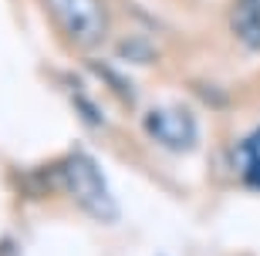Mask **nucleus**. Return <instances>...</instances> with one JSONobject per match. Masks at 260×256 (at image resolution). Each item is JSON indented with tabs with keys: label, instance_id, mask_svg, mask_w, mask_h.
<instances>
[{
	"label": "nucleus",
	"instance_id": "nucleus-2",
	"mask_svg": "<svg viewBox=\"0 0 260 256\" xmlns=\"http://www.w3.org/2000/svg\"><path fill=\"white\" fill-rule=\"evenodd\" d=\"M48 14L54 17L68 38L81 48H98L108 34V10L102 0H44Z\"/></svg>",
	"mask_w": 260,
	"mask_h": 256
},
{
	"label": "nucleus",
	"instance_id": "nucleus-4",
	"mask_svg": "<svg viewBox=\"0 0 260 256\" xmlns=\"http://www.w3.org/2000/svg\"><path fill=\"white\" fill-rule=\"evenodd\" d=\"M230 30L243 48L260 51V10H253V7L237 0L230 7Z\"/></svg>",
	"mask_w": 260,
	"mask_h": 256
},
{
	"label": "nucleus",
	"instance_id": "nucleus-6",
	"mask_svg": "<svg viewBox=\"0 0 260 256\" xmlns=\"http://www.w3.org/2000/svg\"><path fill=\"white\" fill-rule=\"evenodd\" d=\"M240 4H247V7H253V10H260V0H240Z\"/></svg>",
	"mask_w": 260,
	"mask_h": 256
},
{
	"label": "nucleus",
	"instance_id": "nucleus-3",
	"mask_svg": "<svg viewBox=\"0 0 260 256\" xmlns=\"http://www.w3.org/2000/svg\"><path fill=\"white\" fill-rule=\"evenodd\" d=\"M145 128L155 142L173 152H189L196 145V122L186 108H155L145 115Z\"/></svg>",
	"mask_w": 260,
	"mask_h": 256
},
{
	"label": "nucleus",
	"instance_id": "nucleus-1",
	"mask_svg": "<svg viewBox=\"0 0 260 256\" xmlns=\"http://www.w3.org/2000/svg\"><path fill=\"white\" fill-rule=\"evenodd\" d=\"M61 175H64V189L75 196V202L85 209L88 216L102 219V223H112L118 216V206L105 186V175H102V169H98V162L91 155H71V159H64Z\"/></svg>",
	"mask_w": 260,
	"mask_h": 256
},
{
	"label": "nucleus",
	"instance_id": "nucleus-5",
	"mask_svg": "<svg viewBox=\"0 0 260 256\" xmlns=\"http://www.w3.org/2000/svg\"><path fill=\"white\" fill-rule=\"evenodd\" d=\"M240 169H243L247 186L260 189V135H253V138H247L240 145Z\"/></svg>",
	"mask_w": 260,
	"mask_h": 256
}]
</instances>
